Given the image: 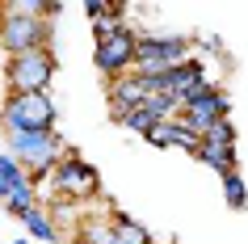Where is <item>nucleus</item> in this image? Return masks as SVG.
Masks as SVG:
<instances>
[{
    "instance_id": "obj_1",
    "label": "nucleus",
    "mask_w": 248,
    "mask_h": 244,
    "mask_svg": "<svg viewBox=\"0 0 248 244\" xmlns=\"http://www.w3.org/2000/svg\"><path fill=\"white\" fill-rule=\"evenodd\" d=\"M4 135H51L55 130V97L51 93H9L0 101Z\"/></svg>"
},
{
    "instance_id": "obj_2",
    "label": "nucleus",
    "mask_w": 248,
    "mask_h": 244,
    "mask_svg": "<svg viewBox=\"0 0 248 244\" xmlns=\"http://www.w3.org/2000/svg\"><path fill=\"white\" fill-rule=\"evenodd\" d=\"M4 152L17 156L21 168L30 173V181L38 185V181H46L55 173V164H59L72 147L63 143L59 130H51V135H4Z\"/></svg>"
},
{
    "instance_id": "obj_3",
    "label": "nucleus",
    "mask_w": 248,
    "mask_h": 244,
    "mask_svg": "<svg viewBox=\"0 0 248 244\" xmlns=\"http://www.w3.org/2000/svg\"><path fill=\"white\" fill-rule=\"evenodd\" d=\"M189 59V38L181 34H139V55H135V72L139 76H164L172 67Z\"/></svg>"
},
{
    "instance_id": "obj_4",
    "label": "nucleus",
    "mask_w": 248,
    "mask_h": 244,
    "mask_svg": "<svg viewBox=\"0 0 248 244\" xmlns=\"http://www.w3.org/2000/svg\"><path fill=\"white\" fill-rule=\"evenodd\" d=\"M51 30H55L51 17L0 13V51H4V59L26 55V51H42V47H51Z\"/></svg>"
},
{
    "instance_id": "obj_5",
    "label": "nucleus",
    "mask_w": 248,
    "mask_h": 244,
    "mask_svg": "<svg viewBox=\"0 0 248 244\" xmlns=\"http://www.w3.org/2000/svg\"><path fill=\"white\" fill-rule=\"evenodd\" d=\"M4 80H9V93H46L55 80V51L42 47V51L4 59Z\"/></svg>"
},
{
    "instance_id": "obj_6",
    "label": "nucleus",
    "mask_w": 248,
    "mask_h": 244,
    "mask_svg": "<svg viewBox=\"0 0 248 244\" xmlns=\"http://www.w3.org/2000/svg\"><path fill=\"white\" fill-rule=\"evenodd\" d=\"M97 168L89 164V160H80L76 152H67L59 164H55L51 173V190L59 194V198H67V202H84V198H97Z\"/></svg>"
},
{
    "instance_id": "obj_7",
    "label": "nucleus",
    "mask_w": 248,
    "mask_h": 244,
    "mask_svg": "<svg viewBox=\"0 0 248 244\" xmlns=\"http://www.w3.org/2000/svg\"><path fill=\"white\" fill-rule=\"evenodd\" d=\"M135 55H139V34L126 26L122 34L97 42L93 64H97V72H101L105 80H118V76H126V72H135Z\"/></svg>"
},
{
    "instance_id": "obj_8",
    "label": "nucleus",
    "mask_w": 248,
    "mask_h": 244,
    "mask_svg": "<svg viewBox=\"0 0 248 244\" xmlns=\"http://www.w3.org/2000/svg\"><path fill=\"white\" fill-rule=\"evenodd\" d=\"M105 93H109V114H114V122L122 114H131V110H139V105L152 97V76H139V72H126V76H118L105 84Z\"/></svg>"
},
{
    "instance_id": "obj_9",
    "label": "nucleus",
    "mask_w": 248,
    "mask_h": 244,
    "mask_svg": "<svg viewBox=\"0 0 248 244\" xmlns=\"http://www.w3.org/2000/svg\"><path fill=\"white\" fill-rule=\"evenodd\" d=\"M223 118H232V97H227L223 89H215L210 97H202V101H194V105H185V110H181V122H185V127H194L198 135L210 130L215 122H223Z\"/></svg>"
},
{
    "instance_id": "obj_10",
    "label": "nucleus",
    "mask_w": 248,
    "mask_h": 244,
    "mask_svg": "<svg viewBox=\"0 0 248 244\" xmlns=\"http://www.w3.org/2000/svg\"><path fill=\"white\" fill-rule=\"evenodd\" d=\"M147 143H156V147H181V152L198 156V147H202V135H198L194 127H185L181 118H169V122H160V127L147 135Z\"/></svg>"
},
{
    "instance_id": "obj_11",
    "label": "nucleus",
    "mask_w": 248,
    "mask_h": 244,
    "mask_svg": "<svg viewBox=\"0 0 248 244\" xmlns=\"http://www.w3.org/2000/svg\"><path fill=\"white\" fill-rule=\"evenodd\" d=\"M21 228H26L30 240H42V244H63L59 240V228H55V215L46 206H34L26 219H21Z\"/></svg>"
},
{
    "instance_id": "obj_12",
    "label": "nucleus",
    "mask_w": 248,
    "mask_h": 244,
    "mask_svg": "<svg viewBox=\"0 0 248 244\" xmlns=\"http://www.w3.org/2000/svg\"><path fill=\"white\" fill-rule=\"evenodd\" d=\"M26 181H30V173L21 168V160L9 156V152H0V202H9V194L21 190Z\"/></svg>"
},
{
    "instance_id": "obj_13",
    "label": "nucleus",
    "mask_w": 248,
    "mask_h": 244,
    "mask_svg": "<svg viewBox=\"0 0 248 244\" xmlns=\"http://www.w3.org/2000/svg\"><path fill=\"white\" fill-rule=\"evenodd\" d=\"M114 244H152V231H147L139 219L114 211Z\"/></svg>"
},
{
    "instance_id": "obj_14",
    "label": "nucleus",
    "mask_w": 248,
    "mask_h": 244,
    "mask_svg": "<svg viewBox=\"0 0 248 244\" xmlns=\"http://www.w3.org/2000/svg\"><path fill=\"white\" fill-rule=\"evenodd\" d=\"M194 160H202L206 168H215L219 177L235 173V164H240V160H235V147H210V143H202V147H198V156H194Z\"/></svg>"
},
{
    "instance_id": "obj_15",
    "label": "nucleus",
    "mask_w": 248,
    "mask_h": 244,
    "mask_svg": "<svg viewBox=\"0 0 248 244\" xmlns=\"http://www.w3.org/2000/svg\"><path fill=\"white\" fill-rule=\"evenodd\" d=\"M34 206H38V185H34V181H26L21 190H13V194H9V202H4V211H9L13 219H26L30 211H34Z\"/></svg>"
},
{
    "instance_id": "obj_16",
    "label": "nucleus",
    "mask_w": 248,
    "mask_h": 244,
    "mask_svg": "<svg viewBox=\"0 0 248 244\" xmlns=\"http://www.w3.org/2000/svg\"><path fill=\"white\" fill-rule=\"evenodd\" d=\"M118 127H126V130H135V135H143V139H147V135H152L160 122H156V114H152L147 105H139V110H131V114L118 118Z\"/></svg>"
},
{
    "instance_id": "obj_17",
    "label": "nucleus",
    "mask_w": 248,
    "mask_h": 244,
    "mask_svg": "<svg viewBox=\"0 0 248 244\" xmlns=\"http://www.w3.org/2000/svg\"><path fill=\"white\" fill-rule=\"evenodd\" d=\"M223 202L232 206V211H244L248 206V185H244L240 173H227V177H223Z\"/></svg>"
},
{
    "instance_id": "obj_18",
    "label": "nucleus",
    "mask_w": 248,
    "mask_h": 244,
    "mask_svg": "<svg viewBox=\"0 0 248 244\" xmlns=\"http://www.w3.org/2000/svg\"><path fill=\"white\" fill-rule=\"evenodd\" d=\"M202 143H210V147H235V122L232 118L215 122L210 130H202Z\"/></svg>"
},
{
    "instance_id": "obj_19",
    "label": "nucleus",
    "mask_w": 248,
    "mask_h": 244,
    "mask_svg": "<svg viewBox=\"0 0 248 244\" xmlns=\"http://www.w3.org/2000/svg\"><path fill=\"white\" fill-rule=\"evenodd\" d=\"M109 9H114V4H105V0H89V4H84V17H89L93 26H97V21H101Z\"/></svg>"
},
{
    "instance_id": "obj_20",
    "label": "nucleus",
    "mask_w": 248,
    "mask_h": 244,
    "mask_svg": "<svg viewBox=\"0 0 248 244\" xmlns=\"http://www.w3.org/2000/svg\"><path fill=\"white\" fill-rule=\"evenodd\" d=\"M9 244H30V236H21V240H9Z\"/></svg>"
}]
</instances>
